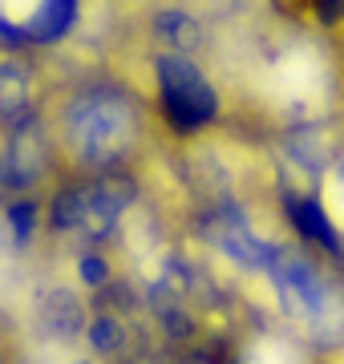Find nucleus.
<instances>
[{
  "label": "nucleus",
  "mask_w": 344,
  "mask_h": 364,
  "mask_svg": "<svg viewBox=\"0 0 344 364\" xmlns=\"http://www.w3.org/2000/svg\"><path fill=\"white\" fill-rule=\"evenodd\" d=\"M203 239H207L219 255H227L231 263L247 267V272H264V275H267V267L276 263L279 247H284V243H272L264 235H255L247 215H243L235 203H219V207L203 219Z\"/></svg>",
  "instance_id": "3"
},
{
  "label": "nucleus",
  "mask_w": 344,
  "mask_h": 364,
  "mask_svg": "<svg viewBox=\"0 0 344 364\" xmlns=\"http://www.w3.org/2000/svg\"><path fill=\"white\" fill-rule=\"evenodd\" d=\"M65 134H69V146L77 150V158L85 166L109 170L130 154L134 138H138V114H134L126 93L90 90L69 105Z\"/></svg>",
  "instance_id": "1"
},
{
  "label": "nucleus",
  "mask_w": 344,
  "mask_h": 364,
  "mask_svg": "<svg viewBox=\"0 0 344 364\" xmlns=\"http://www.w3.org/2000/svg\"><path fill=\"white\" fill-rule=\"evenodd\" d=\"M41 328L49 332L61 344H73L77 336H85V324H90V308L81 304V296H73L69 287H53L41 296Z\"/></svg>",
  "instance_id": "6"
},
{
  "label": "nucleus",
  "mask_w": 344,
  "mask_h": 364,
  "mask_svg": "<svg viewBox=\"0 0 344 364\" xmlns=\"http://www.w3.org/2000/svg\"><path fill=\"white\" fill-rule=\"evenodd\" d=\"M332 182H336V186H340V191H344V162H340V166H336V174H332Z\"/></svg>",
  "instance_id": "16"
},
{
  "label": "nucleus",
  "mask_w": 344,
  "mask_h": 364,
  "mask_svg": "<svg viewBox=\"0 0 344 364\" xmlns=\"http://www.w3.org/2000/svg\"><path fill=\"white\" fill-rule=\"evenodd\" d=\"M77 279L90 287V291H102V287L109 284V259L102 251H85L77 259Z\"/></svg>",
  "instance_id": "15"
},
{
  "label": "nucleus",
  "mask_w": 344,
  "mask_h": 364,
  "mask_svg": "<svg viewBox=\"0 0 344 364\" xmlns=\"http://www.w3.org/2000/svg\"><path fill=\"white\" fill-rule=\"evenodd\" d=\"M81 219H85V198H81V186H69L53 198L49 207V231L53 235H77Z\"/></svg>",
  "instance_id": "12"
},
{
  "label": "nucleus",
  "mask_w": 344,
  "mask_h": 364,
  "mask_svg": "<svg viewBox=\"0 0 344 364\" xmlns=\"http://www.w3.org/2000/svg\"><path fill=\"white\" fill-rule=\"evenodd\" d=\"M4 219H9V231H13V243H16V247L33 243L37 223H41V210H37V203H33V198H16V203H9Z\"/></svg>",
  "instance_id": "14"
},
{
  "label": "nucleus",
  "mask_w": 344,
  "mask_h": 364,
  "mask_svg": "<svg viewBox=\"0 0 344 364\" xmlns=\"http://www.w3.org/2000/svg\"><path fill=\"white\" fill-rule=\"evenodd\" d=\"M73 16H77V0H37L33 16L21 28L33 41H57V37H65V28L73 25Z\"/></svg>",
  "instance_id": "10"
},
{
  "label": "nucleus",
  "mask_w": 344,
  "mask_h": 364,
  "mask_svg": "<svg viewBox=\"0 0 344 364\" xmlns=\"http://www.w3.org/2000/svg\"><path fill=\"white\" fill-rule=\"evenodd\" d=\"M33 117V81L21 61H0V122L13 130Z\"/></svg>",
  "instance_id": "8"
},
{
  "label": "nucleus",
  "mask_w": 344,
  "mask_h": 364,
  "mask_svg": "<svg viewBox=\"0 0 344 364\" xmlns=\"http://www.w3.org/2000/svg\"><path fill=\"white\" fill-rule=\"evenodd\" d=\"M45 170H49V138H45L37 117H25L9 134V146L0 158V182L13 191H28L45 178Z\"/></svg>",
  "instance_id": "4"
},
{
  "label": "nucleus",
  "mask_w": 344,
  "mask_h": 364,
  "mask_svg": "<svg viewBox=\"0 0 344 364\" xmlns=\"http://www.w3.org/2000/svg\"><path fill=\"white\" fill-rule=\"evenodd\" d=\"M81 198H85V219H81L77 235L85 239V243H97V239H106V235L118 227L122 215L130 210L134 182L126 178V174L106 170V174H97L90 186H81Z\"/></svg>",
  "instance_id": "5"
},
{
  "label": "nucleus",
  "mask_w": 344,
  "mask_h": 364,
  "mask_svg": "<svg viewBox=\"0 0 344 364\" xmlns=\"http://www.w3.org/2000/svg\"><path fill=\"white\" fill-rule=\"evenodd\" d=\"M284 210H288L291 227H296V231L304 235V239L320 243V247L332 251V255H344V239H340V231H336L332 215L324 210V203H316V198H308V195H296V191H288V195H284Z\"/></svg>",
  "instance_id": "7"
},
{
  "label": "nucleus",
  "mask_w": 344,
  "mask_h": 364,
  "mask_svg": "<svg viewBox=\"0 0 344 364\" xmlns=\"http://www.w3.org/2000/svg\"><path fill=\"white\" fill-rule=\"evenodd\" d=\"M73 364H93V360H73Z\"/></svg>",
  "instance_id": "17"
},
{
  "label": "nucleus",
  "mask_w": 344,
  "mask_h": 364,
  "mask_svg": "<svg viewBox=\"0 0 344 364\" xmlns=\"http://www.w3.org/2000/svg\"><path fill=\"white\" fill-rule=\"evenodd\" d=\"M158 328L162 336L171 340V344H190V340L199 336V320H195V312L186 308L183 299H174V304H166V308H158Z\"/></svg>",
  "instance_id": "13"
},
{
  "label": "nucleus",
  "mask_w": 344,
  "mask_h": 364,
  "mask_svg": "<svg viewBox=\"0 0 344 364\" xmlns=\"http://www.w3.org/2000/svg\"><path fill=\"white\" fill-rule=\"evenodd\" d=\"M154 73H158V90H162V102H166V114L183 130H195V126H203V122H211L219 114L215 90L207 85V77L186 61L183 53H162Z\"/></svg>",
  "instance_id": "2"
},
{
  "label": "nucleus",
  "mask_w": 344,
  "mask_h": 364,
  "mask_svg": "<svg viewBox=\"0 0 344 364\" xmlns=\"http://www.w3.org/2000/svg\"><path fill=\"white\" fill-rule=\"evenodd\" d=\"M154 33H158V41L166 45L171 53H190V49H199V41H203V28L199 21L190 13H183V9H166V13L154 16Z\"/></svg>",
  "instance_id": "11"
},
{
  "label": "nucleus",
  "mask_w": 344,
  "mask_h": 364,
  "mask_svg": "<svg viewBox=\"0 0 344 364\" xmlns=\"http://www.w3.org/2000/svg\"><path fill=\"white\" fill-rule=\"evenodd\" d=\"M0 364H4V360H0Z\"/></svg>",
  "instance_id": "18"
},
{
  "label": "nucleus",
  "mask_w": 344,
  "mask_h": 364,
  "mask_svg": "<svg viewBox=\"0 0 344 364\" xmlns=\"http://www.w3.org/2000/svg\"><path fill=\"white\" fill-rule=\"evenodd\" d=\"M85 344H90L97 356H126V348H130V328L122 324L118 312H109V308H102V312L90 316V324H85Z\"/></svg>",
  "instance_id": "9"
}]
</instances>
